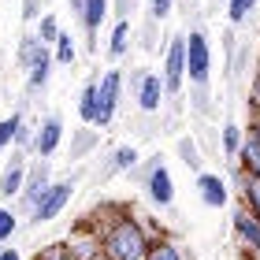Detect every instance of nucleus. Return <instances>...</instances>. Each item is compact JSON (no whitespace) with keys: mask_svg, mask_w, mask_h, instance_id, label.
I'll return each instance as SVG.
<instances>
[{"mask_svg":"<svg viewBox=\"0 0 260 260\" xmlns=\"http://www.w3.org/2000/svg\"><path fill=\"white\" fill-rule=\"evenodd\" d=\"M260 0H227V22L231 26H245V22L253 19Z\"/></svg>","mask_w":260,"mask_h":260,"instance_id":"obj_32","label":"nucleus"},{"mask_svg":"<svg viewBox=\"0 0 260 260\" xmlns=\"http://www.w3.org/2000/svg\"><path fill=\"white\" fill-rule=\"evenodd\" d=\"M52 60H56V67H71V63L78 60V38L71 30H63L60 41L52 45Z\"/></svg>","mask_w":260,"mask_h":260,"instance_id":"obj_27","label":"nucleus"},{"mask_svg":"<svg viewBox=\"0 0 260 260\" xmlns=\"http://www.w3.org/2000/svg\"><path fill=\"white\" fill-rule=\"evenodd\" d=\"M75 112H78V123H82V126H97V112H101V75H93V78L82 82Z\"/></svg>","mask_w":260,"mask_h":260,"instance_id":"obj_18","label":"nucleus"},{"mask_svg":"<svg viewBox=\"0 0 260 260\" xmlns=\"http://www.w3.org/2000/svg\"><path fill=\"white\" fill-rule=\"evenodd\" d=\"M67 11L75 19H82V11H86V0H67Z\"/></svg>","mask_w":260,"mask_h":260,"instance_id":"obj_40","label":"nucleus"},{"mask_svg":"<svg viewBox=\"0 0 260 260\" xmlns=\"http://www.w3.org/2000/svg\"><path fill=\"white\" fill-rule=\"evenodd\" d=\"M45 15V11H41V0H22V19H26V22H38Z\"/></svg>","mask_w":260,"mask_h":260,"instance_id":"obj_37","label":"nucleus"},{"mask_svg":"<svg viewBox=\"0 0 260 260\" xmlns=\"http://www.w3.org/2000/svg\"><path fill=\"white\" fill-rule=\"evenodd\" d=\"M126 89L134 97L141 115H164L168 108V89H164V75L152 67H134L126 75Z\"/></svg>","mask_w":260,"mask_h":260,"instance_id":"obj_4","label":"nucleus"},{"mask_svg":"<svg viewBox=\"0 0 260 260\" xmlns=\"http://www.w3.org/2000/svg\"><path fill=\"white\" fill-rule=\"evenodd\" d=\"M193 190H197V197H201V205L205 208H227L231 205V197H234V190H231V179L227 175H219V171H201V175H193Z\"/></svg>","mask_w":260,"mask_h":260,"instance_id":"obj_13","label":"nucleus"},{"mask_svg":"<svg viewBox=\"0 0 260 260\" xmlns=\"http://www.w3.org/2000/svg\"><path fill=\"white\" fill-rule=\"evenodd\" d=\"M231 234L238 253H249L253 260H260V216H253L245 205H238L231 212Z\"/></svg>","mask_w":260,"mask_h":260,"instance_id":"obj_11","label":"nucleus"},{"mask_svg":"<svg viewBox=\"0 0 260 260\" xmlns=\"http://www.w3.org/2000/svg\"><path fill=\"white\" fill-rule=\"evenodd\" d=\"M86 216L101 231V249L104 260H145L149 256V231L141 227V216L130 201H101Z\"/></svg>","mask_w":260,"mask_h":260,"instance_id":"obj_1","label":"nucleus"},{"mask_svg":"<svg viewBox=\"0 0 260 260\" xmlns=\"http://www.w3.org/2000/svg\"><path fill=\"white\" fill-rule=\"evenodd\" d=\"M34 260H82V256L67 245V238H60V242H45L41 249L34 253Z\"/></svg>","mask_w":260,"mask_h":260,"instance_id":"obj_31","label":"nucleus"},{"mask_svg":"<svg viewBox=\"0 0 260 260\" xmlns=\"http://www.w3.org/2000/svg\"><path fill=\"white\" fill-rule=\"evenodd\" d=\"M223 4H227V0H223Z\"/></svg>","mask_w":260,"mask_h":260,"instance_id":"obj_42","label":"nucleus"},{"mask_svg":"<svg viewBox=\"0 0 260 260\" xmlns=\"http://www.w3.org/2000/svg\"><path fill=\"white\" fill-rule=\"evenodd\" d=\"M52 160H30V171H26V186H22V193L15 201V212L22 216V223H26L34 212H38L41 205V197L49 193V186H52Z\"/></svg>","mask_w":260,"mask_h":260,"instance_id":"obj_7","label":"nucleus"},{"mask_svg":"<svg viewBox=\"0 0 260 260\" xmlns=\"http://www.w3.org/2000/svg\"><path fill=\"white\" fill-rule=\"evenodd\" d=\"M245 130H249V134H256V141H260V112H249V123H245Z\"/></svg>","mask_w":260,"mask_h":260,"instance_id":"obj_39","label":"nucleus"},{"mask_svg":"<svg viewBox=\"0 0 260 260\" xmlns=\"http://www.w3.org/2000/svg\"><path fill=\"white\" fill-rule=\"evenodd\" d=\"M134 8H138V0H112V19L115 22L130 19V15H134Z\"/></svg>","mask_w":260,"mask_h":260,"instance_id":"obj_36","label":"nucleus"},{"mask_svg":"<svg viewBox=\"0 0 260 260\" xmlns=\"http://www.w3.org/2000/svg\"><path fill=\"white\" fill-rule=\"evenodd\" d=\"M0 260H22V249H15V245H0Z\"/></svg>","mask_w":260,"mask_h":260,"instance_id":"obj_38","label":"nucleus"},{"mask_svg":"<svg viewBox=\"0 0 260 260\" xmlns=\"http://www.w3.org/2000/svg\"><path fill=\"white\" fill-rule=\"evenodd\" d=\"M141 193H145V201L156 212H171L175 208V175H171L168 164H164L160 152L152 156V168H149V179L141 182Z\"/></svg>","mask_w":260,"mask_h":260,"instance_id":"obj_8","label":"nucleus"},{"mask_svg":"<svg viewBox=\"0 0 260 260\" xmlns=\"http://www.w3.org/2000/svg\"><path fill=\"white\" fill-rule=\"evenodd\" d=\"M160 75H164L168 101H175V97L186 93V30H179V34L168 38V45H164V60H160Z\"/></svg>","mask_w":260,"mask_h":260,"instance_id":"obj_6","label":"nucleus"},{"mask_svg":"<svg viewBox=\"0 0 260 260\" xmlns=\"http://www.w3.org/2000/svg\"><path fill=\"white\" fill-rule=\"evenodd\" d=\"M22 123H26V104H19L11 115L0 119V168H4L8 152L15 149V138H19V126H22Z\"/></svg>","mask_w":260,"mask_h":260,"instance_id":"obj_24","label":"nucleus"},{"mask_svg":"<svg viewBox=\"0 0 260 260\" xmlns=\"http://www.w3.org/2000/svg\"><path fill=\"white\" fill-rule=\"evenodd\" d=\"M22 231V216L15 205H0V245H11V238Z\"/></svg>","mask_w":260,"mask_h":260,"instance_id":"obj_30","label":"nucleus"},{"mask_svg":"<svg viewBox=\"0 0 260 260\" xmlns=\"http://www.w3.org/2000/svg\"><path fill=\"white\" fill-rule=\"evenodd\" d=\"M242 141H245V126L242 123H234L227 119L219 126V152H223V160H238V152H242Z\"/></svg>","mask_w":260,"mask_h":260,"instance_id":"obj_26","label":"nucleus"},{"mask_svg":"<svg viewBox=\"0 0 260 260\" xmlns=\"http://www.w3.org/2000/svg\"><path fill=\"white\" fill-rule=\"evenodd\" d=\"M67 126L60 112H49L45 119H38V138H34V160H52L56 152L63 149Z\"/></svg>","mask_w":260,"mask_h":260,"instance_id":"obj_12","label":"nucleus"},{"mask_svg":"<svg viewBox=\"0 0 260 260\" xmlns=\"http://www.w3.org/2000/svg\"><path fill=\"white\" fill-rule=\"evenodd\" d=\"M175 156H179V164L186 171H193V175H201L205 171V152H201V141L193 138V134H179L175 138Z\"/></svg>","mask_w":260,"mask_h":260,"instance_id":"obj_23","label":"nucleus"},{"mask_svg":"<svg viewBox=\"0 0 260 260\" xmlns=\"http://www.w3.org/2000/svg\"><path fill=\"white\" fill-rule=\"evenodd\" d=\"M175 4L179 0H149V11H145V19H152V22H164L175 11Z\"/></svg>","mask_w":260,"mask_h":260,"instance_id":"obj_34","label":"nucleus"},{"mask_svg":"<svg viewBox=\"0 0 260 260\" xmlns=\"http://www.w3.org/2000/svg\"><path fill=\"white\" fill-rule=\"evenodd\" d=\"M123 93H126V71L108 67L101 75V112H97V130H101V134L115 123L119 104H123Z\"/></svg>","mask_w":260,"mask_h":260,"instance_id":"obj_9","label":"nucleus"},{"mask_svg":"<svg viewBox=\"0 0 260 260\" xmlns=\"http://www.w3.org/2000/svg\"><path fill=\"white\" fill-rule=\"evenodd\" d=\"M238 164L242 171H253V175H260V141H256V134H249L245 130V141H242V152H238Z\"/></svg>","mask_w":260,"mask_h":260,"instance_id":"obj_28","label":"nucleus"},{"mask_svg":"<svg viewBox=\"0 0 260 260\" xmlns=\"http://www.w3.org/2000/svg\"><path fill=\"white\" fill-rule=\"evenodd\" d=\"M45 52H52V49H49V45H41L34 30H30V34H22V38H19V49H15V67H19V71H30Z\"/></svg>","mask_w":260,"mask_h":260,"instance_id":"obj_25","label":"nucleus"},{"mask_svg":"<svg viewBox=\"0 0 260 260\" xmlns=\"http://www.w3.org/2000/svg\"><path fill=\"white\" fill-rule=\"evenodd\" d=\"M134 22L130 19H119V22H112V38H108V45H104V56H108L112 63H119V60H126V52H130V45H134Z\"/></svg>","mask_w":260,"mask_h":260,"instance_id":"obj_21","label":"nucleus"},{"mask_svg":"<svg viewBox=\"0 0 260 260\" xmlns=\"http://www.w3.org/2000/svg\"><path fill=\"white\" fill-rule=\"evenodd\" d=\"M245 104H249V112H260V63H256V71H253V78H249V93H245Z\"/></svg>","mask_w":260,"mask_h":260,"instance_id":"obj_35","label":"nucleus"},{"mask_svg":"<svg viewBox=\"0 0 260 260\" xmlns=\"http://www.w3.org/2000/svg\"><path fill=\"white\" fill-rule=\"evenodd\" d=\"M97 149H101V130H97V126H78V130H71V145H67V160H71V164H86Z\"/></svg>","mask_w":260,"mask_h":260,"instance_id":"obj_20","label":"nucleus"},{"mask_svg":"<svg viewBox=\"0 0 260 260\" xmlns=\"http://www.w3.org/2000/svg\"><path fill=\"white\" fill-rule=\"evenodd\" d=\"M216 75V52H212L208 30L205 26H186V86H212Z\"/></svg>","mask_w":260,"mask_h":260,"instance_id":"obj_3","label":"nucleus"},{"mask_svg":"<svg viewBox=\"0 0 260 260\" xmlns=\"http://www.w3.org/2000/svg\"><path fill=\"white\" fill-rule=\"evenodd\" d=\"M34 34H38V41H41V45H49V49H52V45L60 41V34H63L60 19H56V11H45V15L34 22Z\"/></svg>","mask_w":260,"mask_h":260,"instance_id":"obj_29","label":"nucleus"},{"mask_svg":"<svg viewBox=\"0 0 260 260\" xmlns=\"http://www.w3.org/2000/svg\"><path fill=\"white\" fill-rule=\"evenodd\" d=\"M234 260H253V256H249V253H238V256H234Z\"/></svg>","mask_w":260,"mask_h":260,"instance_id":"obj_41","label":"nucleus"},{"mask_svg":"<svg viewBox=\"0 0 260 260\" xmlns=\"http://www.w3.org/2000/svg\"><path fill=\"white\" fill-rule=\"evenodd\" d=\"M26 171H30V156L26 152H8L4 168H0V205H15L22 186H26Z\"/></svg>","mask_w":260,"mask_h":260,"instance_id":"obj_10","label":"nucleus"},{"mask_svg":"<svg viewBox=\"0 0 260 260\" xmlns=\"http://www.w3.org/2000/svg\"><path fill=\"white\" fill-rule=\"evenodd\" d=\"M89 175V164H78L71 175H63V179H56L52 186H49V193L41 197V205H38V212L22 223V231H38V227H45V223H52V219H60L63 216V208L71 205V197H75V190H78V182Z\"/></svg>","mask_w":260,"mask_h":260,"instance_id":"obj_2","label":"nucleus"},{"mask_svg":"<svg viewBox=\"0 0 260 260\" xmlns=\"http://www.w3.org/2000/svg\"><path fill=\"white\" fill-rule=\"evenodd\" d=\"M227 179H231V190L238 193V205H245V208L253 212V216H260V175L242 171L238 164H231Z\"/></svg>","mask_w":260,"mask_h":260,"instance_id":"obj_15","label":"nucleus"},{"mask_svg":"<svg viewBox=\"0 0 260 260\" xmlns=\"http://www.w3.org/2000/svg\"><path fill=\"white\" fill-rule=\"evenodd\" d=\"M138 164H141L138 145H115L108 152H101V160L89 168V186L101 190V186H108L112 179H119V175H130Z\"/></svg>","mask_w":260,"mask_h":260,"instance_id":"obj_5","label":"nucleus"},{"mask_svg":"<svg viewBox=\"0 0 260 260\" xmlns=\"http://www.w3.org/2000/svg\"><path fill=\"white\" fill-rule=\"evenodd\" d=\"M67 245L75 249L82 260H104V249H101V231H97V223H93L89 216H82L71 223V231H67Z\"/></svg>","mask_w":260,"mask_h":260,"instance_id":"obj_14","label":"nucleus"},{"mask_svg":"<svg viewBox=\"0 0 260 260\" xmlns=\"http://www.w3.org/2000/svg\"><path fill=\"white\" fill-rule=\"evenodd\" d=\"M112 19V0H86V11H82V30H86V52H97V34L101 26Z\"/></svg>","mask_w":260,"mask_h":260,"instance_id":"obj_16","label":"nucleus"},{"mask_svg":"<svg viewBox=\"0 0 260 260\" xmlns=\"http://www.w3.org/2000/svg\"><path fill=\"white\" fill-rule=\"evenodd\" d=\"M52 67H56L52 52H45L41 60L26 71V86H22V104H26V108H30V101L45 97V89H49V82H52Z\"/></svg>","mask_w":260,"mask_h":260,"instance_id":"obj_17","label":"nucleus"},{"mask_svg":"<svg viewBox=\"0 0 260 260\" xmlns=\"http://www.w3.org/2000/svg\"><path fill=\"white\" fill-rule=\"evenodd\" d=\"M145 260H193V253L186 249V242L179 238V234H171V231H168L164 238H152Z\"/></svg>","mask_w":260,"mask_h":260,"instance_id":"obj_22","label":"nucleus"},{"mask_svg":"<svg viewBox=\"0 0 260 260\" xmlns=\"http://www.w3.org/2000/svg\"><path fill=\"white\" fill-rule=\"evenodd\" d=\"M182 101H186V108H190V115H193V119H201V123H212V119L219 115V104H216V93H212V86H208V89L186 86Z\"/></svg>","mask_w":260,"mask_h":260,"instance_id":"obj_19","label":"nucleus"},{"mask_svg":"<svg viewBox=\"0 0 260 260\" xmlns=\"http://www.w3.org/2000/svg\"><path fill=\"white\" fill-rule=\"evenodd\" d=\"M141 49L145 52H160V22H152V19H145V26H141Z\"/></svg>","mask_w":260,"mask_h":260,"instance_id":"obj_33","label":"nucleus"}]
</instances>
